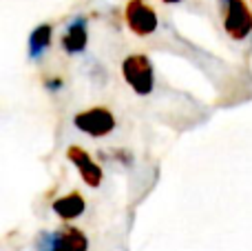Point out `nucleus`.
<instances>
[{
    "instance_id": "f257e3e1",
    "label": "nucleus",
    "mask_w": 252,
    "mask_h": 251,
    "mask_svg": "<svg viewBox=\"0 0 252 251\" xmlns=\"http://www.w3.org/2000/svg\"><path fill=\"white\" fill-rule=\"evenodd\" d=\"M122 78L137 96H151L155 89V65L146 53H128L122 60Z\"/></svg>"
},
{
    "instance_id": "f03ea898",
    "label": "nucleus",
    "mask_w": 252,
    "mask_h": 251,
    "mask_svg": "<svg viewBox=\"0 0 252 251\" xmlns=\"http://www.w3.org/2000/svg\"><path fill=\"white\" fill-rule=\"evenodd\" d=\"M221 9L223 31L232 40L241 42L252 36V9L246 0H217Z\"/></svg>"
},
{
    "instance_id": "7ed1b4c3",
    "label": "nucleus",
    "mask_w": 252,
    "mask_h": 251,
    "mask_svg": "<svg viewBox=\"0 0 252 251\" xmlns=\"http://www.w3.org/2000/svg\"><path fill=\"white\" fill-rule=\"evenodd\" d=\"M35 251H89V238L78 227H60L53 231H40Z\"/></svg>"
},
{
    "instance_id": "20e7f679",
    "label": "nucleus",
    "mask_w": 252,
    "mask_h": 251,
    "mask_svg": "<svg viewBox=\"0 0 252 251\" xmlns=\"http://www.w3.org/2000/svg\"><path fill=\"white\" fill-rule=\"evenodd\" d=\"M73 125L78 131L87 133L91 138H106L115 131L118 127V120H115L113 111L109 107H89V109L80 111L73 116Z\"/></svg>"
},
{
    "instance_id": "39448f33",
    "label": "nucleus",
    "mask_w": 252,
    "mask_h": 251,
    "mask_svg": "<svg viewBox=\"0 0 252 251\" xmlns=\"http://www.w3.org/2000/svg\"><path fill=\"white\" fill-rule=\"evenodd\" d=\"M124 22L135 36L146 38L159 27V16L146 0H128L124 7Z\"/></svg>"
},
{
    "instance_id": "423d86ee",
    "label": "nucleus",
    "mask_w": 252,
    "mask_h": 251,
    "mask_svg": "<svg viewBox=\"0 0 252 251\" xmlns=\"http://www.w3.org/2000/svg\"><path fill=\"white\" fill-rule=\"evenodd\" d=\"M66 158H69V163L78 169L80 178L84 180L87 187L97 189V187L102 185V180H104V171H102L100 165L91 158V154H89L87 149H82V147H78V145H71L69 149H66Z\"/></svg>"
},
{
    "instance_id": "0eeeda50",
    "label": "nucleus",
    "mask_w": 252,
    "mask_h": 251,
    "mask_svg": "<svg viewBox=\"0 0 252 251\" xmlns=\"http://www.w3.org/2000/svg\"><path fill=\"white\" fill-rule=\"evenodd\" d=\"M62 51L69 56H80L89 47V20L87 16H73L64 27L62 34Z\"/></svg>"
},
{
    "instance_id": "6e6552de",
    "label": "nucleus",
    "mask_w": 252,
    "mask_h": 251,
    "mask_svg": "<svg viewBox=\"0 0 252 251\" xmlns=\"http://www.w3.org/2000/svg\"><path fill=\"white\" fill-rule=\"evenodd\" d=\"M51 209H53V213H58V216L62 218V220L71 222V220H75V218H80L84 213V209H87V200H84V196L80 194V191H71V194L60 196L58 200H53Z\"/></svg>"
},
{
    "instance_id": "1a4fd4ad",
    "label": "nucleus",
    "mask_w": 252,
    "mask_h": 251,
    "mask_svg": "<svg viewBox=\"0 0 252 251\" xmlns=\"http://www.w3.org/2000/svg\"><path fill=\"white\" fill-rule=\"evenodd\" d=\"M51 38H53V27L49 22H42V25L35 27L29 34V60L38 62L47 53V49L51 47Z\"/></svg>"
},
{
    "instance_id": "9d476101",
    "label": "nucleus",
    "mask_w": 252,
    "mask_h": 251,
    "mask_svg": "<svg viewBox=\"0 0 252 251\" xmlns=\"http://www.w3.org/2000/svg\"><path fill=\"white\" fill-rule=\"evenodd\" d=\"M100 158L102 160H109V163H118L122 167H133L135 160H133V154L128 149H122V147H115V149H109V151H100Z\"/></svg>"
},
{
    "instance_id": "9b49d317",
    "label": "nucleus",
    "mask_w": 252,
    "mask_h": 251,
    "mask_svg": "<svg viewBox=\"0 0 252 251\" xmlns=\"http://www.w3.org/2000/svg\"><path fill=\"white\" fill-rule=\"evenodd\" d=\"M44 87H47L49 91H60V89L64 87V80L62 78H47L44 80Z\"/></svg>"
},
{
    "instance_id": "f8f14e48",
    "label": "nucleus",
    "mask_w": 252,
    "mask_h": 251,
    "mask_svg": "<svg viewBox=\"0 0 252 251\" xmlns=\"http://www.w3.org/2000/svg\"><path fill=\"white\" fill-rule=\"evenodd\" d=\"M161 2H166V4H179L182 0H161Z\"/></svg>"
}]
</instances>
